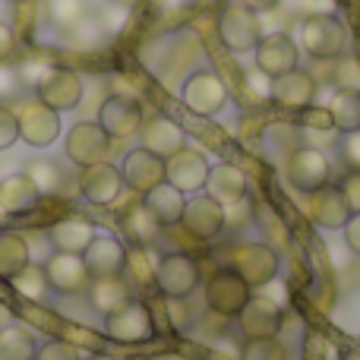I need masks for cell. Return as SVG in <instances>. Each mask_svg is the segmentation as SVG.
Returning a JSON list of instances; mask_svg holds the SVG:
<instances>
[{
  "label": "cell",
  "instance_id": "4dcf8cb0",
  "mask_svg": "<svg viewBox=\"0 0 360 360\" xmlns=\"http://www.w3.org/2000/svg\"><path fill=\"white\" fill-rule=\"evenodd\" d=\"M10 285H13V291L22 300H29V304H44L51 294V281H48V272H44V262H29L19 275H13Z\"/></svg>",
  "mask_w": 360,
  "mask_h": 360
},
{
  "label": "cell",
  "instance_id": "ac0fdd59",
  "mask_svg": "<svg viewBox=\"0 0 360 360\" xmlns=\"http://www.w3.org/2000/svg\"><path fill=\"white\" fill-rule=\"evenodd\" d=\"M44 272H48L51 291L63 294V297L82 294L89 288V281H92L82 256H76V253H51L48 259H44Z\"/></svg>",
  "mask_w": 360,
  "mask_h": 360
},
{
  "label": "cell",
  "instance_id": "f907efd6",
  "mask_svg": "<svg viewBox=\"0 0 360 360\" xmlns=\"http://www.w3.org/2000/svg\"><path fill=\"white\" fill-rule=\"evenodd\" d=\"M342 231H345V240H348V247L360 256V212H354V215L348 218V224H345Z\"/></svg>",
  "mask_w": 360,
  "mask_h": 360
},
{
  "label": "cell",
  "instance_id": "5b68a950",
  "mask_svg": "<svg viewBox=\"0 0 360 360\" xmlns=\"http://www.w3.org/2000/svg\"><path fill=\"white\" fill-rule=\"evenodd\" d=\"M300 44L313 60H338L348 48V32L335 13L332 16H307L300 25Z\"/></svg>",
  "mask_w": 360,
  "mask_h": 360
},
{
  "label": "cell",
  "instance_id": "9c48e42d",
  "mask_svg": "<svg viewBox=\"0 0 360 360\" xmlns=\"http://www.w3.org/2000/svg\"><path fill=\"white\" fill-rule=\"evenodd\" d=\"M228 266L234 269V272L240 275L250 288H262V285H269V281L278 275L281 259H278V253H275L269 243L253 240V243H240V247L231 250Z\"/></svg>",
  "mask_w": 360,
  "mask_h": 360
},
{
  "label": "cell",
  "instance_id": "d6a6232c",
  "mask_svg": "<svg viewBox=\"0 0 360 360\" xmlns=\"http://www.w3.org/2000/svg\"><path fill=\"white\" fill-rule=\"evenodd\" d=\"M329 114L335 120V130L348 133L360 127V95L354 92H335L329 101Z\"/></svg>",
  "mask_w": 360,
  "mask_h": 360
},
{
  "label": "cell",
  "instance_id": "4316f807",
  "mask_svg": "<svg viewBox=\"0 0 360 360\" xmlns=\"http://www.w3.org/2000/svg\"><path fill=\"white\" fill-rule=\"evenodd\" d=\"M120 228H124L127 240L133 247H152V243L162 237V221L149 212L146 202H133L130 209L120 215Z\"/></svg>",
  "mask_w": 360,
  "mask_h": 360
},
{
  "label": "cell",
  "instance_id": "836d02e7",
  "mask_svg": "<svg viewBox=\"0 0 360 360\" xmlns=\"http://www.w3.org/2000/svg\"><path fill=\"white\" fill-rule=\"evenodd\" d=\"M44 10H48L51 22H54L57 29H63V32L76 29L82 19H89L86 0H48V4H44Z\"/></svg>",
  "mask_w": 360,
  "mask_h": 360
},
{
  "label": "cell",
  "instance_id": "9a60e30c",
  "mask_svg": "<svg viewBox=\"0 0 360 360\" xmlns=\"http://www.w3.org/2000/svg\"><path fill=\"white\" fill-rule=\"evenodd\" d=\"M120 174H124V186H130L133 193L146 196L149 190H155L158 184L168 180V171H165V158L155 155L149 149H133L124 155V165H120Z\"/></svg>",
  "mask_w": 360,
  "mask_h": 360
},
{
  "label": "cell",
  "instance_id": "52a82bcc",
  "mask_svg": "<svg viewBox=\"0 0 360 360\" xmlns=\"http://www.w3.org/2000/svg\"><path fill=\"white\" fill-rule=\"evenodd\" d=\"M218 38L224 41V48L243 54V51H253L262 38V19L259 13H253L250 6H243L240 0L228 4L218 16Z\"/></svg>",
  "mask_w": 360,
  "mask_h": 360
},
{
  "label": "cell",
  "instance_id": "ee69618b",
  "mask_svg": "<svg viewBox=\"0 0 360 360\" xmlns=\"http://www.w3.org/2000/svg\"><path fill=\"white\" fill-rule=\"evenodd\" d=\"M48 67H51V63L29 57V60H22V63H19V70H16V73H19V82H22V86H32V89H35V82L41 79L44 73H48Z\"/></svg>",
  "mask_w": 360,
  "mask_h": 360
},
{
  "label": "cell",
  "instance_id": "e575fe53",
  "mask_svg": "<svg viewBox=\"0 0 360 360\" xmlns=\"http://www.w3.org/2000/svg\"><path fill=\"white\" fill-rule=\"evenodd\" d=\"M25 174L32 177V184L38 186V193H41V196L57 193V190H60V184H63L60 168H57L51 158H35V162H29V165H25Z\"/></svg>",
  "mask_w": 360,
  "mask_h": 360
},
{
  "label": "cell",
  "instance_id": "7c38bea8",
  "mask_svg": "<svg viewBox=\"0 0 360 360\" xmlns=\"http://www.w3.org/2000/svg\"><path fill=\"white\" fill-rule=\"evenodd\" d=\"M35 98L41 101V105L54 108L57 114L79 108V101H82L79 73H73V70H67V67H48V73L35 82Z\"/></svg>",
  "mask_w": 360,
  "mask_h": 360
},
{
  "label": "cell",
  "instance_id": "8992f818",
  "mask_svg": "<svg viewBox=\"0 0 360 360\" xmlns=\"http://www.w3.org/2000/svg\"><path fill=\"white\" fill-rule=\"evenodd\" d=\"M285 180L291 190L310 196V193H316L319 186H326L332 180V162L316 146H300V149H294L291 155H288Z\"/></svg>",
  "mask_w": 360,
  "mask_h": 360
},
{
  "label": "cell",
  "instance_id": "f5cc1de1",
  "mask_svg": "<svg viewBox=\"0 0 360 360\" xmlns=\"http://www.w3.org/2000/svg\"><path fill=\"white\" fill-rule=\"evenodd\" d=\"M111 4H117V6H127V10H130V6H136L139 0H111Z\"/></svg>",
  "mask_w": 360,
  "mask_h": 360
},
{
  "label": "cell",
  "instance_id": "484cf974",
  "mask_svg": "<svg viewBox=\"0 0 360 360\" xmlns=\"http://www.w3.org/2000/svg\"><path fill=\"white\" fill-rule=\"evenodd\" d=\"M95 240V224L89 218H63L48 231V243L54 253H76L82 256L86 247Z\"/></svg>",
  "mask_w": 360,
  "mask_h": 360
},
{
  "label": "cell",
  "instance_id": "cb8c5ba5",
  "mask_svg": "<svg viewBox=\"0 0 360 360\" xmlns=\"http://www.w3.org/2000/svg\"><path fill=\"white\" fill-rule=\"evenodd\" d=\"M205 193H209L215 202L221 205H231V202H240V199H247L250 193V180L243 174L237 165H215V168H209V180H205Z\"/></svg>",
  "mask_w": 360,
  "mask_h": 360
},
{
  "label": "cell",
  "instance_id": "8d00e7d4",
  "mask_svg": "<svg viewBox=\"0 0 360 360\" xmlns=\"http://www.w3.org/2000/svg\"><path fill=\"white\" fill-rule=\"evenodd\" d=\"M243 360H291L288 348L275 338H253V342H243Z\"/></svg>",
  "mask_w": 360,
  "mask_h": 360
},
{
  "label": "cell",
  "instance_id": "74e56055",
  "mask_svg": "<svg viewBox=\"0 0 360 360\" xmlns=\"http://www.w3.org/2000/svg\"><path fill=\"white\" fill-rule=\"evenodd\" d=\"M335 89L338 92H354L360 95V60L357 57H338L335 63Z\"/></svg>",
  "mask_w": 360,
  "mask_h": 360
},
{
  "label": "cell",
  "instance_id": "ffe728a7",
  "mask_svg": "<svg viewBox=\"0 0 360 360\" xmlns=\"http://www.w3.org/2000/svg\"><path fill=\"white\" fill-rule=\"evenodd\" d=\"M79 193L89 199L92 205H111L117 202V196L124 193V174L117 165L101 162L92 168H79Z\"/></svg>",
  "mask_w": 360,
  "mask_h": 360
},
{
  "label": "cell",
  "instance_id": "7dc6e473",
  "mask_svg": "<svg viewBox=\"0 0 360 360\" xmlns=\"http://www.w3.org/2000/svg\"><path fill=\"white\" fill-rule=\"evenodd\" d=\"M19 73L10 67V63H0V98H13L19 92Z\"/></svg>",
  "mask_w": 360,
  "mask_h": 360
},
{
  "label": "cell",
  "instance_id": "c3c4849f",
  "mask_svg": "<svg viewBox=\"0 0 360 360\" xmlns=\"http://www.w3.org/2000/svg\"><path fill=\"white\" fill-rule=\"evenodd\" d=\"M16 57V32L13 25L0 22V63H10Z\"/></svg>",
  "mask_w": 360,
  "mask_h": 360
},
{
  "label": "cell",
  "instance_id": "4fadbf2b",
  "mask_svg": "<svg viewBox=\"0 0 360 360\" xmlns=\"http://www.w3.org/2000/svg\"><path fill=\"white\" fill-rule=\"evenodd\" d=\"M98 124L111 139H130L143 130V105L130 95H108L98 108Z\"/></svg>",
  "mask_w": 360,
  "mask_h": 360
},
{
  "label": "cell",
  "instance_id": "d4e9b609",
  "mask_svg": "<svg viewBox=\"0 0 360 360\" xmlns=\"http://www.w3.org/2000/svg\"><path fill=\"white\" fill-rule=\"evenodd\" d=\"M38 199H41V193L25 171L6 174L0 180V212H6V215H25L38 205Z\"/></svg>",
  "mask_w": 360,
  "mask_h": 360
},
{
  "label": "cell",
  "instance_id": "30bf717a",
  "mask_svg": "<svg viewBox=\"0 0 360 360\" xmlns=\"http://www.w3.org/2000/svg\"><path fill=\"white\" fill-rule=\"evenodd\" d=\"M13 114H16V124H19V139L29 143L32 149H48L51 143H57V136H60V114L54 108L32 98V101H22Z\"/></svg>",
  "mask_w": 360,
  "mask_h": 360
},
{
  "label": "cell",
  "instance_id": "ab89813d",
  "mask_svg": "<svg viewBox=\"0 0 360 360\" xmlns=\"http://www.w3.org/2000/svg\"><path fill=\"white\" fill-rule=\"evenodd\" d=\"M35 360H82V351L67 338H54V342L38 345Z\"/></svg>",
  "mask_w": 360,
  "mask_h": 360
},
{
  "label": "cell",
  "instance_id": "60d3db41",
  "mask_svg": "<svg viewBox=\"0 0 360 360\" xmlns=\"http://www.w3.org/2000/svg\"><path fill=\"white\" fill-rule=\"evenodd\" d=\"M127 13H130L127 6H117V4H111V0H108V6L98 13V19H95V22H98L101 32H108V35H117V32L124 29V22H127Z\"/></svg>",
  "mask_w": 360,
  "mask_h": 360
},
{
  "label": "cell",
  "instance_id": "bcb514c9",
  "mask_svg": "<svg viewBox=\"0 0 360 360\" xmlns=\"http://www.w3.org/2000/svg\"><path fill=\"white\" fill-rule=\"evenodd\" d=\"M338 186H342L345 199H348L351 212H360V171H348L342 180H338Z\"/></svg>",
  "mask_w": 360,
  "mask_h": 360
},
{
  "label": "cell",
  "instance_id": "2e32d148",
  "mask_svg": "<svg viewBox=\"0 0 360 360\" xmlns=\"http://www.w3.org/2000/svg\"><path fill=\"white\" fill-rule=\"evenodd\" d=\"M180 228L186 234H193L196 240H212L224 231V205L215 202L209 193H196L193 199H186Z\"/></svg>",
  "mask_w": 360,
  "mask_h": 360
},
{
  "label": "cell",
  "instance_id": "277c9868",
  "mask_svg": "<svg viewBox=\"0 0 360 360\" xmlns=\"http://www.w3.org/2000/svg\"><path fill=\"white\" fill-rule=\"evenodd\" d=\"M105 335L120 345H143L155 335V319H152L149 304L130 297L105 316Z\"/></svg>",
  "mask_w": 360,
  "mask_h": 360
},
{
  "label": "cell",
  "instance_id": "ba28073f",
  "mask_svg": "<svg viewBox=\"0 0 360 360\" xmlns=\"http://www.w3.org/2000/svg\"><path fill=\"white\" fill-rule=\"evenodd\" d=\"M180 101L186 111L199 114V117H215L228 105V86L218 73L199 70V73L186 76V82L180 86Z\"/></svg>",
  "mask_w": 360,
  "mask_h": 360
},
{
  "label": "cell",
  "instance_id": "f546056e",
  "mask_svg": "<svg viewBox=\"0 0 360 360\" xmlns=\"http://www.w3.org/2000/svg\"><path fill=\"white\" fill-rule=\"evenodd\" d=\"M32 262L29 240L16 231H0V278L10 281Z\"/></svg>",
  "mask_w": 360,
  "mask_h": 360
},
{
  "label": "cell",
  "instance_id": "f1b7e54d",
  "mask_svg": "<svg viewBox=\"0 0 360 360\" xmlns=\"http://www.w3.org/2000/svg\"><path fill=\"white\" fill-rule=\"evenodd\" d=\"M89 304H92L95 313L108 316L111 310H117L120 304L130 300V281L124 275H111V278H92L89 281Z\"/></svg>",
  "mask_w": 360,
  "mask_h": 360
},
{
  "label": "cell",
  "instance_id": "3957f363",
  "mask_svg": "<svg viewBox=\"0 0 360 360\" xmlns=\"http://www.w3.org/2000/svg\"><path fill=\"white\" fill-rule=\"evenodd\" d=\"M114 139L101 130L98 120H79L67 130V139H63V152L67 158L76 165V168H92V165H101L111 158Z\"/></svg>",
  "mask_w": 360,
  "mask_h": 360
},
{
  "label": "cell",
  "instance_id": "8fae6325",
  "mask_svg": "<svg viewBox=\"0 0 360 360\" xmlns=\"http://www.w3.org/2000/svg\"><path fill=\"white\" fill-rule=\"evenodd\" d=\"M253 54H256V70L262 76H269V79L285 76L300 67V48L288 32H269V35H262L259 44L253 48Z\"/></svg>",
  "mask_w": 360,
  "mask_h": 360
},
{
  "label": "cell",
  "instance_id": "db71d44e",
  "mask_svg": "<svg viewBox=\"0 0 360 360\" xmlns=\"http://www.w3.org/2000/svg\"><path fill=\"white\" fill-rule=\"evenodd\" d=\"M127 360H149V357H127Z\"/></svg>",
  "mask_w": 360,
  "mask_h": 360
},
{
  "label": "cell",
  "instance_id": "6da1fadb",
  "mask_svg": "<svg viewBox=\"0 0 360 360\" xmlns=\"http://www.w3.org/2000/svg\"><path fill=\"white\" fill-rule=\"evenodd\" d=\"M202 281V272H199V262L193 259L184 250H171V253L158 256L155 262V288L171 300H184L190 297L193 291Z\"/></svg>",
  "mask_w": 360,
  "mask_h": 360
},
{
  "label": "cell",
  "instance_id": "7bdbcfd3",
  "mask_svg": "<svg viewBox=\"0 0 360 360\" xmlns=\"http://www.w3.org/2000/svg\"><path fill=\"white\" fill-rule=\"evenodd\" d=\"M342 158L348 165V171H360V127L342 133Z\"/></svg>",
  "mask_w": 360,
  "mask_h": 360
},
{
  "label": "cell",
  "instance_id": "f6af8a7d",
  "mask_svg": "<svg viewBox=\"0 0 360 360\" xmlns=\"http://www.w3.org/2000/svg\"><path fill=\"white\" fill-rule=\"evenodd\" d=\"M253 218V209H250V202L247 199H240V202H231V205H224V228H243V224Z\"/></svg>",
  "mask_w": 360,
  "mask_h": 360
},
{
  "label": "cell",
  "instance_id": "11a10c76",
  "mask_svg": "<svg viewBox=\"0 0 360 360\" xmlns=\"http://www.w3.org/2000/svg\"><path fill=\"white\" fill-rule=\"evenodd\" d=\"M10 4H22V0H10Z\"/></svg>",
  "mask_w": 360,
  "mask_h": 360
},
{
  "label": "cell",
  "instance_id": "1f68e13d",
  "mask_svg": "<svg viewBox=\"0 0 360 360\" xmlns=\"http://www.w3.org/2000/svg\"><path fill=\"white\" fill-rule=\"evenodd\" d=\"M38 342L25 326L10 323L0 329V360H35Z\"/></svg>",
  "mask_w": 360,
  "mask_h": 360
},
{
  "label": "cell",
  "instance_id": "7a4b0ae2",
  "mask_svg": "<svg viewBox=\"0 0 360 360\" xmlns=\"http://www.w3.org/2000/svg\"><path fill=\"white\" fill-rule=\"evenodd\" d=\"M202 294H205V307H209L215 316H224V319H237V313L247 307V300L253 297V288L240 278L231 266L218 269V272L209 275V281L202 285Z\"/></svg>",
  "mask_w": 360,
  "mask_h": 360
},
{
  "label": "cell",
  "instance_id": "44dd1931",
  "mask_svg": "<svg viewBox=\"0 0 360 360\" xmlns=\"http://www.w3.org/2000/svg\"><path fill=\"white\" fill-rule=\"evenodd\" d=\"M209 168L202 152L196 149H180L171 158H165V171H168V184H174L180 193H202L205 180H209Z\"/></svg>",
  "mask_w": 360,
  "mask_h": 360
},
{
  "label": "cell",
  "instance_id": "816d5d0a",
  "mask_svg": "<svg viewBox=\"0 0 360 360\" xmlns=\"http://www.w3.org/2000/svg\"><path fill=\"white\" fill-rule=\"evenodd\" d=\"M240 4H243V6H250L253 13H259V16H262V13H272L275 6L281 4V0H240Z\"/></svg>",
  "mask_w": 360,
  "mask_h": 360
},
{
  "label": "cell",
  "instance_id": "d590c367",
  "mask_svg": "<svg viewBox=\"0 0 360 360\" xmlns=\"http://www.w3.org/2000/svg\"><path fill=\"white\" fill-rule=\"evenodd\" d=\"M146 250H149V247H130V250H127V266H124V272L130 275L136 285L149 288V285H155V262H158V259L146 256Z\"/></svg>",
  "mask_w": 360,
  "mask_h": 360
},
{
  "label": "cell",
  "instance_id": "d6986e66",
  "mask_svg": "<svg viewBox=\"0 0 360 360\" xmlns=\"http://www.w3.org/2000/svg\"><path fill=\"white\" fill-rule=\"evenodd\" d=\"M269 98L285 111H304L316 101V79H313V73L297 67L285 76H275L269 86Z\"/></svg>",
  "mask_w": 360,
  "mask_h": 360
},
{
  "label": "cell",
  "instance_id": "b9f144b4",
  "mask_svg": "<svg viewBox=\"0 0 360 360\" xmlns=\"http://www.w3.org/2000/svg\"><path fill=\"white\" fill-rule=\"evenodd\" d=\"M16 143H19L16 114H13V108H4V105H0V152L13 149Z\"/></svg>",
  "mask_w": 360,
  "mask_h": 360
},
{
  "label": "cell",
  "instance_id": "e0dca14e",
  "mask_svg": "<svg viewBox=\"0 0 360 360\" xmlns=\"http://www.w3.org/2000/svg\"><path fill=\"white\" fill-rule=\"evenodd\" d=\"M285 323V313L275 300L269 297H250L247 307L237 313V329H240L243 342H253V338H275L281 332Z\"/></svg>",
  "mask_w": 360,
  "mask_h": 360
},
{
  "label": "cell",
  "instance_id": "f35d334b",
  "mask_svg": "<svg viewBox=\"0 0 360 360\" xmlns=\"http://www.w3.org/2000/svg\"><path fill=\"white\" fill-rule=\"evenodd\" d=\"M297 124L307 127V130H313V133H332L335 130V120H332L329 108H316V105L297 111Z\"/></svg>",
  "mask_w": 360,
  "mask_h": 360
},
{
  "label": "cell",
  "instance_id": "83f0119b",
  "mask_svg": "<svg viewBox=\"0 0 360 360\" xmlns=\"http://www.w3.org/2000/svg\"><path fill=\"white\" fill-rule=\"evenodd\" d=\"M143 202L149 205V212L162 221V228H174L184 218V205H186V193H180L174 184H158L155 190H149L143 196Z\"/></svg>",
  "mask_w": 360,
  "mask_h": 360
},
{
  "label": "cell",
  "instance_id": "681fc988",
  "mask_svg": "<svg viewBox=\"0 0 360 360\" xmlns=\"http://www.w3.org/2000/svg\"><path fill=\"white\" fill-rule=\"evenodd\" d=\"M304 16H332L335 13V0H297Z\"/></svg>",
  "mask_w": 360,
  "mask_h": 360
},
{
  "label": "cell",
  "instance_id": "7402d4cb",
  "mask_svg": "<svg viewBox=\"0 0 360 360\" xmlns=\"http://www.w3.org/2000/svg\"><path fill=\"white\" fill-rule=\"evenodd\" d=\"M89 275L92 278H111V275H124L127 266V247L120 237L114 234H95V240L82 253Z\"/></svg>",
  "mask_w": 360,
  "mask_h": 360
},
{
  "label": "cell",
  "instance_id": "603a6c76",
  "mask_svg": "<svg viewBox=\"0 0 360 360\" xmlns=\"http://www.w3.org/2000/svg\"><path fill=\"white\" fill-rule=\"evenodd\" d=\"M139 136H143V149L155 152V155H162V158H171L174 152H180L186 146L184 127H180L177 120H171V117H162V114L152 117L149 124H143Z\"/></svg>",
  "mask_w": 360,
  "mask_h": 360
},
{
  "label": "cell",
  "instance_id": "5bb4252c",
  "mask_svg": "<svg viewBox=\"0 0 360 360\" xmlns=\"http://www.w3.org/2000/svg\"><path fill=\"white\" fill-rule=\"evenodd\" d=\"M307 215H310V221L316 224V228H323V231H342L354 212H351L342 186L326 184V186H319L316 193L307 196Z\"/></svg>",
  "mask_w": 360,
  "mask_h": 360
}]
</instances>
